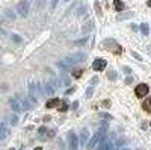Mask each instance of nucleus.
<instances>
[{"mask_svg":"<svg viewBox=\"0 0 151 150\" xmlns=\"http://www.w3.org/2000/svg\"><path fill=\"white\" fill-rule=\"evenodd\" d=\"M86 59V53H83V52H77V53H73V55H70V56H67L65 58V62L68 65H73V64H79V62H83Z\"/></svg>","mask_w":151,"mask_h":150,"instance_id":"f257e3e1","label":"nucleus"},{"mask_svg":"<svg viewBox=\"0 0 151 150\" xmlns=\"http://www.w3.org/2000/svg\"><path fill=\"white\" fill-rule=\"evenodd\" d=\"M41 85L35 84V82H32V84H29V96H30L32 102H38V99H40L41 96V90H40Z\"/></svg>","mask_w":151,"mask_h":150,"instance_id":"f03ea898","label":"nucleus"},{"mask_svg":"<svg viewBox=\"0 0 151 150\" xmlns=\"http://www.w3.org/2000/svg\"><path fill=\"white\" fill-rule=\"evenodd\" d=\"M29 8H30V5H29L27 0H20L17 5V14L20 17H26L29 14Z\"/></svg>","mask_w":151,"mask_h":150,"instance_id":"7ed1b4c3","label":"nucleus"},{"mask_svg":"<svg viewBox=\"0 0 151 150\" xmlns=\"http://www.w3.org/2000/svg\"><path fill=\"white\" fill-rule=\"evenodd\" d=\"M104 135H106V133H101V132L94 133V137H92L89 141H88V144H86V146H88V150H94L97 146H98V143L101 141V138H103Z\"/></svg>","mask_w":151,"mask_h":150,"instance_id":"20e7f679","label":"nucleus"},{"mask_svg":"<svg viewBox=\"0 0 151 150\" xmlns=\"http://www.w3.org/2000/svg\"><path fill=\"white\" fill-rule=\"evenodd\" d=\"M103 44H104V46H107V47H109L107 50H110L112 53H115V55H119V53L123 52V47L116 44V41H115V40H112V38H110V40H104Z\"/></svg>","mask_w":151,"mask_h":150,"instance_id":"39448f33","label":"nucleus"},{"mask_svg":"<svg viewBox=\"0 0 151 150\" xmlns=\"http://www.w3.org/2000/svg\"><path fill=\"white\" fill-rule=\"evenodd\" d=\"M9 105H11V108L14 112H21V111H26L24 109V105H23V100L18 99V97H12L9 100Z\"/></svg>","mask_w":151,"mask_h":150,"instance_id":"423d86ee","label":"nucleus"},{"mask_svg":"<svg viewBox=\"0 0 151 150\" xmlns=\"http://www.w3.org/2000/svg\"><path fill=\"white\" fill-rule=\"evenodd\" d=\"M148 93H150V86L147 84H139L135 88V94H136V97H139V99H144Z\"/></svg>","mask_w":151,"mask_h":150,"instance_id":"0eeeda50","label":"nucleus"},{"mask_svg":"<svg viewBox=\"0 0 151 150\" xmlns=\"http://www.w3.org/2000/svg\"><path fill=\"white\" fill-rule=\"evenodd\" d=\"M68 146H70L71 150H77V149H79V138H77V135L73 132V130L68 133Z\"/></svg>","mask_w":151,"mask_h":150,"instance_id":"6e6552de","label":"nucleus"},{"mask_svg":"<svg viewBox=\"0 0 151 150\" xmlns=\"http://www.w3.org/2000/svg\"><path fill=\"white\" fill-rule=\"evenodd\" d=\"M97 150H113V143L103 137L101 141L98 143V146H97Z\"/></svg>","mask_w":151,"mask_h":150,"instance_id":"1a4fd4ad","label":"nucleus"},{"mask_svg":"<svg viewBox=\"0 0 151 150\" xmlns=\"http://www.w3.org/2000/svg\"><path fill=\"white\" fill-rule=\"evenodd\" d=\"M106 65H107V61L103 59V58H98V59H95L92 62V68L95 71H103L106 68Z\"/></svg>","mask_w":151,"mask_h":150,"instance_id":"9d476101","label":"nucleus"},{"mask_svg":"<svg viewBox=\"0 0 151 150\" xmlns=\"http://www.w3.org/2000/svg\"><path fill=\"white\" fill-rule=\"evenodd\" d=\"M88 139H89V132H88L86 129L82 130V133H80V146H86L88 144Z\"/></svg>","mask_w":151,"mask_h":150,"instance_id":"9b49d317","label":"nucleus"},{"mask_svg":"<svg viewBox=\"0 0 151 150\" xmlns=\"http://www.w3.org/2000/svg\"><path fill=\"white\" fill-rule=\"evenodd\" d=\"M8 135H9V129H8L3 123H0V141H3V139L6 138Z\"/></svg>","mask_w":151,"mask_h":150,"instance_id":"f8f14e48","label":"nucleus"},{"mask_svg":"<svg viewBox=\"0 0 151 150\" xmlns=\"http://www.w3.org/2000/svg\"><path fill=\"white\" fill-rule=\"evenodd\" d=\"M59 103H61L59 99H57V97H53V99H50V100L45 103V108H47V109H51V108H55V106H57Z\"/></svg>","mask_w":151,"mask_h":150,"instance_id":"ddd939ff","label":"nucleus"},{"mask_svg":"<svg viewBox=\"0 0 151 150\" xmlns=\"http://www.w3.org/2000/svg\"><path fill=\"white\" fill-rule=\"evenodd\" d=\"M142 109L145 111V112H148V114H151V97H148V99H145V100L142 102Z\"/></svg>","mask_w":151,"mask_h":150,"instance_id":"4468645a","label":"nucleus"},{"mask_svg":"<svg viewBox=\"0 0 151 150\" xmlns=\"http://www.w3.org/2000/svg\"><path fill=\"white\" fill-rule=\"evenodd\" d=\"M47 130H48V129L45 127V126H41V127L38 129V138H40V139H45Z\"/></svg>","mask_w":151,"mask_h":150,"instance_id":"2eb2a0df","label":"nucleus"},{"mask_svg":"<svg viewBox=\"0 0 151 150\" xmlns=\"http://www.w3.org/2000/svg\"><path fill=\"white\" fill-rule=\"evenodd\" d=\"M5 17L9 18V20H15V17H17V14L12 11V9H6L5 11Z\"/></svg>","mask_w":151,"mask_h":150,"instance_id":"dca6fc26","label":"nucleus"},{"mask_svg":"<svg viewBox=\"0 0 151 150\" xmlns=\"http://www.w3.org/2000/svg\"><path fill=\"white\" fill-rule=\"evenodd\" d=\"M113 6H115V9H116L118 12H121V11L124 9V3L121 2V0H113Z\"/></svg>","mask_w":151,"mask_h":150,"instance_id":"f3484780","label":"nucleus"},{"mask_svg":"<svg viewBox=\"0 0 151 150\" xmlns=\"http://www.w3.org/2000/svg\"><path fill=\"white\" fill-rule=\"evenodd\" d=\"M92 94H94V85H91V86H88V88H86V91H85V97H86V99H91Z\"/></svg>","mask_w":151,"mask_h":150,"instance_id":"a211bd4d","label":"nucleus"},{"mask_svg":"<svg viewBox=\"0 0 151 150\" xmlns=\"http://www.w3.org/2000/svg\"><path fill=\"white\" fill-rule=\"evenodd\" d=\"M57 111H61V112H67V111H68L67 102H61V103L57 105Z\"/></svg>","mask_w":151,"mask_h":150,"instance_id":"6ab92c4d","label":"nucleus"},{"mask_svg":"<svg viewBox=\"0 0 151 150\" xmlns=\"http://www.w3.org/2000/svg\"><path fill=\"white\" fill-rule=\"evenodd\" d=\"M133 14H135V12H125V14H119V15L116 17V18H118V20H127V18L133 17Z\"/></svg>","mask_w":151,"mask_h":150,"instance_id":"aec40b11","label":"nucleus"},{"mask_svg":"<svg viewBox=\"0 0 151 150\" xmlns=\"http://www.w3.org/2000/svg\"><path fill=\"white\" fill-rule=\"evenodd\" d=\"M140 32H142L145 37H147L148 33H150V27H148L147 23H142V25H140Z\"/></svg>","mask_w":151,"mask_h":150,"instance_id":"412c9836","label":"nucleus"},{"mask_svg":"<svg viewBox=\"0 0 151 150\" xmlns=\"http://www.w3.org/2000/svg\"><path fill=\"white\" fill-rule=\"evenodd\" d=\"M86 42H88V37H83V38H80V40L74 41V46H85Z\"/></svg>","mask_w":151,"mask_h":150,"instance_id":"4be33fe9","label":"nucleus"},{"mask_svg":"<svg viewBox=\"0 0 151 150\" xmlns=\"http://www.w3.org/2000/svg\"><path fill=\"white\" fill-rule=\"evenodd\" d=\"M9 124H12V126H15L17 123H18V117H17V115L15 114H14V115H9Z\"/></svg>","mask_w":151,"mask_h":150,"instance_id":"5701e85b","label":"nucleus"},{"mask_svg":"<svg viewBox=\"0 0 151 150\" xmlns=\"http://www.w3.org/2000/svg\"><path fill=\"white\" fill-rule=\"evenodd\" d=\"M44 91H45V94H53V91H55V88L51 86V84H50V82H47V84H45V90H44Z\"/></svg>","mask_w":151,"mask_h":150,"instance_id":"b1692460","label":"nucleus"},{"mask_svg":"<svg viewBox=\"0 0 151 150\" xmlns=\"http://www.w3.org/2000/svg\"><path fill=\"white\" fill-rule=\"evenodd\" d=\"M92 29H94V23H92V21H88V23H86V26H83V32L86 33V32L92 31Z\"/></svg>","mask_w":151,"mask_h":150,"instance_id":"393cba45","label":"nucleus"},{"mask_svg":"<svg viewBox=\"0 0 151 150\" xmlns=\"http://www.w3.org/2000/svg\"><path fill=\"white\" fill-rule=\"evenodd\" d=\"M98 115L101 118H104V120H113V115H110L109 112H100Z\"/></svg>","mask_w":151,"mask_h":150,"instance_id":"a878e982","label":"nucleus"},{"mask_svg":"<svg viewBox=\"0 0 151 150\" xmlns=\"http://www.w3.org/2000/svg\"><path fill=\"white\" fill-rule=\"evenodd\" d=\"M131 56H133V58H135L136 61H144V58L140 56V55H139L138 52H133V50H131Z\"/></svg>","mask_w":151,"mask_h":150,"instance_id":"bb28decb","label":"nucleus"},{"mask_svg":"<svg viewBox=\"0 0 151 150\" xmlns=\"http://www.w3.org/2000/svg\"><path fill=\"white\" fill-rule=\"evenodd\" d=\"M107 77L110 80H116V71H113V70H110L109 73H107Z\"/></svg>","mask_w":151,"mask_h":150,"instance_id":"cd10ccee","label":"nucleus"},{"mask_svg":"<svg viewBox=\"0 0 151 150\" xmlns=\"http://www.w3.org/2000/svg\"><path fill=\"white\" fill-rule=\"evenodd\" d=\"M94 6H95V11H97V14H98V17H101V15H103V12H101V6H100V3H98V2H95V5H94Z\"/></svg>","mask_w":151,"mask_h":150,"instance_id":"c85d7f7f","label":"nucleus"},{"mask_svg":"<svg viewBox=\"0 0 151 150\" xmlns=\"http://www.w3.org/2000/svg\"><path fill=\"white\" fill-rule=\"evenodd\" d=\"M11 40H12L14 42H21V38H20V35H17V33H12V35H11Z\"/></svg>","mask_w":151,"mask_h":150,"instance_id":"c756f323","label":"nucleus"},{"mask_svg":"<svg viewBox=\"0 0 151 150\" xmlns=\"http://www.w3.org/2000/svg\"><path fill=\"white\" fill-rule=\"evenodd\" d=\"M50 84L53 85V88H55V90H57V88H59V85H61V82L57 80V79H53V80L50 82Z\"/></svg>","mask_w":151,"mask_h":150,"instance_id":"7c9ffc66","label":"nucleus"},{"mask_svg":"<svg viewBox=\"0 0 151 150\" xmlns=\"http://www.w3.org/2000/svg\"><path fill=\"white\" fill-rule=\"evenodd\" d=\"M50 138H55V130H47L45 139H50Z\"/></svg>","mask_w":151,"mask_h":150,"instance_id":"2f4dec72","label":"nucleus"},{"mask_svg":"<svg viewBox=\"0 0 151 150\" xmlns=\"http://www.w3.org/2000/svg\"><path fill=\"white\" fill-rule=\"evenodd\" d=\"M62 79H64V84H65V85H70V84H71V82H70V77H68L65 73H62Z\"/></svg>","mask_w":151,"mask_h":150,"instance_id":"473e14b6","label":"nucleus"},{"mask_svg":"<svg viewBox=\"0 0 151 150\" xmlns=\"http://www.w3.org/2000/svg\"><path fill=\"white\" fill-rule=\"evenodd\" d=\"M123 71H124L125 74H129V76H130L131 73H133V70H131L130 67H123Z\"/></svg>","mask_w":151,"mask_h":150,"instance_id":"72a5a7b5","label":"nucleus"},{"mask_svg":"<svg viewBox=\"0 0 151 150\" xmlns=\"http://www.w3.org/2000/svg\"><path fill=\"white\" fill-rule=\"evenodd\" d=\"M82 73H83V70H76V71H73V76H74V77H80Z\"/></svg>","mask_w":151,"mask_h":150,"instance_id":"f704fd0d","label":"nucleus"},{"mask_svg":"<svg viewBox=\"0 0 151 150\" xmlns=\"http://www.w3.org/2000/svg\"><path fill=\"white\" fill-rule=\"evenodd\" d=\"M57 3H59V0H51V2H50V6H51V9H55V8L57 6Z\"/></svg>","mask_w":151,"mask_h":150,"instance_id":"c9c22d12","label":"nucleus"},{"mask_svg":"<svg viewBox=\"0 0 151 150\" xmlns=\"http://www.w3.org/2000/svg\"><path fill=\"white\" fill-rule=\"evenodd\" d=\"M74 91H76V86H73V88H68V90H67V93H65V94H67V96H70V94L74 93Z\"/></svg>","mask_w":151,"mask_h":150,"instance_id":"e433bc0d","label":"nucleus"},{"mask_svg":"<svg viewBox=\"0 0 151 150\" xmlns=\"http://www.w3.org/2000/svg\"><path fill=\"white\" fill-rule=\"evenodd\" d=\"M130 84H133V77L129 76L127 79H125V85H130Z\"/></svg>","mask_w":151,"mask_h":150,"instance_id":"4c0bfd02","label":"nucleus"},{"mask_svg":"<svg viewBox=\"0 0 151 150\" xmlns=\"http://www.w3.org/2000/svg\"><path fill=\"white\" fill-rule=\"evenodd\" d=\"M91 84H98V77H97V76H94V77L91 79Z\"/></svg>","mask_w":151,"mask_h":150,"instance_id":"58836bf2","label":"nucleus"},{"mask_svg":"<svg viewBox=\"0 0 151 150\" xmlns=\"http://www.w3.org/2000/svg\"><path fill=\"white\" fill-rule=\"evenodd\" d=\"M83 12H86V8H80V9H79V15H82Z\"/></svg>","mask_w":151,"mask_h":150,"instance_id":"ea45409f","label":"nucleus"},{"mask_svg":"<svg viewBox=\"0 0 151 150\" xmlns=\"http://www.w3.org/2000/svg\"><path fill=\"white\" fill-rule=\"evenodd\" d=\"M79 108V102H74V103H73V109H77Z\"/></svg>","mask_w":151,"mask_h":150,"instance_id":"a19ab883","label":"nucleus"},{"mask_svg":"<svg viewBox=\"0 0 151 150\" xmlns=\"http://www.w3.org/2000/svg\"><path fill=\"white\" fill-rule=\"evenodd\" d=\"M50 118H51V117H50V115H45V117H44L42 120H44V121H50Z\"/></svg>","mask_w":151,"mask_h":150,"instance_id":"79ce46f5","label":"nucleus"},{"mask_svg":"<svg viewBox=\"0 0 151 150\" xmlns=\"http://www.w3.org/2000/svg\"><path fill=\"white\" fill-rule=\"evenodd\" d=\"M103 106H110V102L109 100H104L103 102Z\"/></svg>","mask_w":151,"mask_h":150,"instance_id":"37998d69","label":"nucleus"},{"mask_svg":"<svg viewBox=\"0 0 151 150\" xmlns=\"http://www.w3.org/2000/svg\"><path fill=\"white\" fill-rule=\"evenodd\" d=\"M147 52H148V53H150V55H151V44H150V46L147 47Z\"/></svg>","mask_w":151,"mask_h":150,"instance_id":"c03bdc74","label":"nucleus"},{"mask_svg":"<svg viewBox=\"0 0 151 150\" xmlns=\"http://www.w3.org/2000/svg\"><path fill=\"white\" fill-rule=\"evenodd\" d=\"M147 6H148V8H151V0H148V2H147Z\"/></svg>","mask_w":151,"mask_h":150,"instance_id":"a18cd8bd","label":"nucleus"},{"mask_svg":"<svg viewBox=\"0 0 151 150\" xmlns=\"http://www.w3.org/2000/svg\"><path fill=\"white\" fill-rule=\"evenodd\" d=\"M119 150H130L129 147H119Z\"/></svg>","mask_w":151,"mask_h":150,"instance_id":"49530a36","label":"nucleus"},{"mask_svg":"<svg viewBox=\"0 0 151 150\" xmlns=\"http://www.w3.org/2000/svg\"><path fill=\"white\" fill-rule=\"evenodd\" d=\"M33 150H42V147H36V149H33Z\"/></svg>","mask_w":151,"mask_h":150,"instance_id":"de8ad7c7","label":"nucleus"},{"mask_svg":"<svg viewBox=\"0 0 151 150\" xmlns=\"http://www.w3.org/2000/svg\"><path fill=\"white\" fill-rule=\"evenodd\" d=\"M9 150H15V149H14V147H12V149H9Z\"/></svg>","mask_w":151,"mask_h":150,"instance_id":"09e8293b","label":"nucleus"},{"mask_svg":"<svg viewBox=\"0 0 151 150\" xmlns=\"http://www.w3.org/2000/svg\"><path fill=\"white\" fill-rule=\"evenodd\" d=\"M64 2H70V0H64Z\"/></svg>","mask_w":151,"mask_h":150,"instance_id":"8fccbe9b","label":"nucleus"}]
</instances>
